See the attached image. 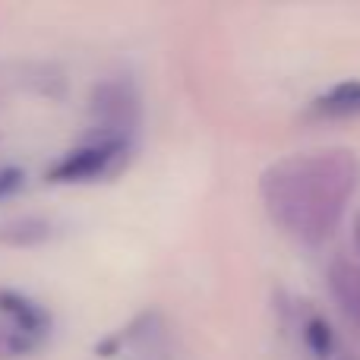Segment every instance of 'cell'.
<instances>
[{
  "mask_svg": "<svg viewBox=\"0 0 360 360\" xmlns=\"http://www.w3.org/2000/svg\"><path fill=\"white\" fill-rule=\"evenodd\" d=\"M22 171L19 168H0V199H6V196H13V193L22 186Z\"/></svg>",
  "mask_w": 360,
  "mask_h": 360,
  "instance_id": "cell-10",
  "label": "cell"
},
{
  "mask_svg": "<svg viewBox=\"0 0 360 360\" xmlns=\"http://www.w3.org/2000/svg\"><path fill=\"white\" fill-rule=\"evenodd\" d=\"M35 348H38V338H32V335H25V332L13 329L10 323L0 326V360L29 357Z\"/></svg>",
  "mask_w": 360,
  "mask_h": 360,
  "instance_id": "cell-8",
  "label": "cell"
},
{
  "mask_svg": "<svg viewBox=\"0 0 360 360\" xmlns=\"http://www.w3.org/2000/svg\"><path fill=\"white\" fill-rule=\"evenodd\" d=\"M310 111L326 120L360 117V79H348V82H338V86L326 89L323 95L313 98Z\"/></svg>",
  "mask_w": 360,
  "mask_h": 360,
  "instance_id": "cell-6",
  "label": "cell"
},
{
  "mask_svg": "<svg viewBox=\"0 0 360 360\" xmlns=\"http://www.w3.org/2000/svg\"><path fill=\"white\" fill-rule=\"evenodd\" d=\"M304 338L307 345H310V351L316 357H329L332 354V345H335V335H332V329L323 323L319 316H310L304 326Z\"/></svg>",
  "mask_w": 360,
  "mask_h": 360,
  "instance_id": "cell-9",
  "label": "cell"
},
{
  "mask_svg": "<svg viewBox=\"0 0 360 360\" xmlns=\"http://www.w3.org/2000/svg\"><path fill=\"white\" fill-rule=\"evenodd\" d=\"M0 313L6 316V323H10L13 329L25 332V335H32V338H41L51 326V316L44 313V307L22 297V294H16V291H0Z\"/></svg>",
  "mask_w": 360,
  "mask_h": 360,
  "instance_id": "cell-5",
  "label": "cell"
},
{
  "mask_svg": "<svg viewBox=\"0 0 360 360\" xmlns=\"http://www.w3.org/2000/svg\"><path fill=\"white\" fill-rule=\"evenodd\" d=\"M338 360H360V354H342Z\"/></svg>",
  "mask_w": 360,
  "mask_h": 360,
  "instance_id": "cell-12",
  "label": "cell"
},
{
  "mask_svg": "<svg viewBox=\"0 0 360 360\" xmlns=\"http://www.w3.org/2000/svg\"><path fill=\"white\" fill-rule=\"evenodd\" d=\"M54 234V224L48 218H38V215H22V218H13V221L0 224V243L4 247H38V243L51 240Z\"/></svg>",
  "mask_w": 360,
  "mask_h": 360,
  "instance_id": "cell-7",
  "label": "cell"
},
{
  "mask_svg": "<svg viewBox=\"0 0 360 360\" xmlns=\"http://www.w3.org/2000/svg\"><path fill=\"white\" fill-rule=\"evenodd\" d=\"M329 294L335 307L360 329V262L354 259H335L329 266Z\"/></svg>",
  "mask_w": 360,
  "mask_h": 360,
  "instance_id": "cell-4",
  "label": "cell"
},
{
  "mask_svg": "<svg viewBox=\"0 0 360 360\" xmlns=\"http://www.w3.org/2000/svg\"><path fill=\"white\" fill-rule=\"evenodd\" d=\"M357 186L360 158L351 149H310L269 165L259 177V199L285 234L323 243L338 231Z\"/></svg>",
  "mask_w": 360,
  "mask_h": 360,
  "instance_id": "cell-1",
  "label": "cell"
},
{
  "mask_svg": "<svg viewBox=\"0 0 360 360\" xmlns=\"http://www.w3.org/2000/svg\"><path fill=\"white\" fill-rule=\"evenodd\" d=\"M127 155H130V143L92 136L86 146L63 155L48 171V180H54V184H89V180H98L117 171Z\"/></svg>",
  "mask_w": 360,
  "mask_h": 360,
  "instance_id": "cell-3",
  "label": "cell"
},
{
  "mask_svg": "<svg viewBox=\"0 0 360 360\" xmlns=\"http://www.w3.org/2000/svg\"><path fill=\"white\" fill-rule=\"evenodd\" d=\"M92 120H95V136L120 139V143L133 146V133H136V120H139L136 86L130 79H124V76L101 82L92 95Z\"/></svg>",
  "mask_w": 360,
  "mask_h": 360,
  "instance_id": "cell-2",
  "label": "cell"
},
{
  "mask_svg": "<svg viewBox=\"0 0 360 360\" xmlns=\"http://www.w3.org/2000/svg\"><path fill=\"white\" fill-rule=\"evenodd\" d=\"M351 237H354V247H357V253H360V209H357V215H354V231H351Z\"/></svg>",
  "mask_w": 360,
  "mask_h": 360,
  "instance_id": "cell-11",
  "label": "cell"
}]
</instances>
